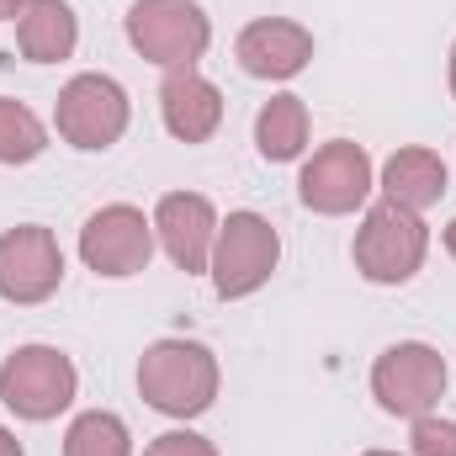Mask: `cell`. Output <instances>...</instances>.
I'll use <instances>...</instances> for the list:
<instances>
[{"label":"cell","instance_id":"cell-1","mask_svg":"<svg viewBox=\"0 0 456 456\" xmlns=\"http://www.w3.org/2000/svg\"><path fill=\"white\" fill-rule=\"evenodd\" d=\"M218 355L202 340H154L138 355V393L170 419H197L218 398Z\"/></svg>","mask_w":456,"mask_h":456},{"label":"cell","instance_id":"cell-2","mask_svg":"<svg viewBox=\"0 0 456 456\" xmlns=\"http://www.w3.org/2000/svg\"><path fill=\"white\" fill-rule=\"evenodd\" d=\"M80 393V371L59 345H16L0 361V403L16 419L48 425L59 419Z\"/></svg>","mask_w":456,"mask_h":456},{"label":"cell","instance_id":"cell-3","mask_svg":"<svg viewBox=\"0 0 456 456\" xmlns=\"http://www.w3.org/2000/svg\"><path fill=\"white\" fill-rule=\"evenodd\" d=\"M122 32L133 53H143L159 69H197V59L213 43V21L197 0H133Z\"/></svg>","mask_w":456,"mask_h":456},{"label":"cell","instance_id":"cell-4","mask_svg":"<svg viewBox=\"0 0 456 456\" xmlns=\"http://www.w3.org/2000/svg\"><path fill=\"white\" fill-rule=\"evenodd\" d=\"M350 255L371 287H403L430 255V228L419 213H409L398 202H377V208H366V218L355 228Z\"/></svg>","mask_w":456,"mask_h":456},{"label":"cell","instance_id":"cell-5","mask_svg":"<svg viewBox=\"0 0 456 456\" xmlns=\"http://www.w3.org/2000/svg\"><path fill=\"white\" fill-rule=\"evenodd\" d=\"M276 260H281V233L271 228V218L244 208V213H228L218 224V244H213L208 276H213L224 303H239V297H249V292H260L271 281Z\"/></svg>","mask_w":456,"mask_h":456},{"label":"cell","instance_id":"cell-6","mask_svg":"<svg viewBox=\"0 0 456 456\" xmlns=\"http://www.w3.org/2000/svg\"><path fill=\"white\" fill-rule=\"evenodd\" d=\"M371 398L398 419L436 414V403L446 398V355L425 340L387 345L371 366Z\"/></svg>","mask_w":456,"mask_h":456},{"label":"cell","instance_id":"cell-7","mask_svg":"<svg viewBox=\"0 0 456 456\" xmlns=\"http://www.w3.org/2000/svg\"><path fill=\"white\" fill-rule=\"evenodd\" d=\"M133 122V107H127V91L117 86L112 75H75L59 102H53V127L69 149H112L117 138L127 133Z\"/></svg>","mask_w":456,"mask_h":456},{"label":"cell","instance_id":"cell-8","mask_svg":"<svg viewBox=\"0 0 456 456\" xmlns=\"http://www.w3.org/2000/svg\"><path fill=\"white\" fill-rule=\"evenodd\" d=\"M371 186H377L371 154H366L361 143H350V138H335V143L314 149V159H308L303 175H297V197H303V208L319 213V218H345V213L366 208Z\"/></svg>","mask_w":456,"mask_h":456},{"label":"cell","instance_id":"cell-9","mask_svg":"<svg viewBox=\"0 0 456 456\" xmlns=\"http://www.w3.org/2000/svg\"><path fill=\"white\" fill-rule=\"evenodd\" d=\"M154 244H159V239H154V218H143V213L127 208V202H112V208L91 213L86 228H80V260H86L96 276H107V281H122V276L149 271Z\"/></svg>","mask_w":456,"mask_h":456},{"label":"cell","instance_id":"cell-10","mask_svg":"<svg viewBox=\"0 0 456 456\" xmlns=\"http://www.w3.org/2000/svg\"><path fill=\"white\" fill-rule=\"evenodd\" d=\"M64 281V249L53 239V228L21 224L0 233V297L16 308L48 303Z\"/></svg>","mask_w":456,"mask_h":456},{"label":"cell","instance_id":"cell-11","mask_svg":"<svg viewBox=\"0 0 456 456\" xmlns=\"http://www.w3.org/2000/svg\"><path fill=\"white\" fill-rule=\"evenodd\" d=\"M218 224L224 218L202 191H165L159 208H154V239L175 260V271H186V276H202L213 265Z\"/></svg>","mask_w":456,"mask_h":456},{"label":"cell","instance_id":"cell-12","mask_svg":"<svg viewBox=\"0 0 456 456\" xmlns=\"http://www.w3.org/2000/svg\"><path fill=\"white\" fill-rule=\"evenodd\" d=\"M233 59L249 80H292L314 59V32L303 21H287V16H260L239 32Z\"/></svg>","mask_w":456,"mask_h":456},{"label":"cell","instance_id":"cell-13","mask_svg":"<svg viewBox=\"0 0 456 456\" xmlns=\"http://www.w3.org/2000/svg\"><path fill=\"white\" fill-rule=\"evenodd\" d=\"M159 117H165L170 138L208 143L224 127V91L202 69H165V80H159Z\"/></svg>","mask_w":456,"mask_h":456},{"label":"cell","instance_id":"cell-14","mask_svg":"<svg viewBox=\"0 0 456 456\" xmlns=\"http://www.w3.org/2000/svg\"><path fill=\"white\" fill-rule=\"evenodd\" d=\"M80 43V16L69 0H27L16 11V48L27 64H59Z\"/></svg>","mask_w":456,"mask_h":456},{"label":"cell","instance_id":"cell-15","mask_svg":"<svg viewBox=\"0 0 456 456\" xmlns=\"http://www.w3.org/2000/svg\"><path fill=\"white\" fill-rule=\"evenodd\" d=\"M377 186H382V202H398V208H409V213H425V208H436V202L446 197V159H441L436 149L409 143V149L387 154Z\"/></svg>","mask_w":456,"mask_h":456},{"label":"cell","instance_id":"cell-16","mask_svg":"<svg viewBox=\"0 0 456 456\" xmlns=\"http://www.w3.org/2000/svg\"><path fill=\"white\" fill-rule=\"evenodd\" d=\"M255 149H260V159H271V165L303 159V149H308V102L292 96V91L271 96V102L260 107V117H255Z\"/></svg>","mask_w":456,"mask_h":456},{"label":"cell","instance_id":"cell-17","mask_svg":"<svg viewBox=\"0 0 456 456\" xmlns=\"http://www.w3.org/2000/svg\"><path fill=\"white\" fill-rule=\"evenodd\" d=\"M64 456H133V436L112 409H86L64 430Z\"/></svg>","mask_w":456,"mask_h":456},{"label":"cell","instance_id":"cell-18","mask_svg":"<svg viewBox=\"0 0 456 456\" xmlns=\"http://www.w3.org/2000/svg\"><path fill=\"white\" fill-rule=\"evenodd\" d=\"M48 149V127L27 102L0 96V165H32Z\"/></svg>","mask_w":456,"mask_h":456},{"label":"cell","instance_id":"cell-19","mask_svg":"<svg viewBox=\"0 0 456 456\" xmlns=\"http://www.w3.org/2000/svg\"><path fill=\"white\" fill-rule=\"evenodd\" d=\"M414 456H456V419L441 414H419L414 419V436H409Z\"/></svg>","mask_w":456,"mask_h":456},{"label":"cell","instance_id":"cell-20","mask_svg":"<svg viewBox=\"0 0 456 456\" xmlns=\"http://www.w3.org/2000/svg\"><path fill=\"white\" fill-rule=\"evenodd\" d=\"M143 456H218V446L197 430H165L143 446Z\"/></svg>","mask_w":456,"mask_h":456},{"label":"cell","instance_id":"cell-21","mask_svg":"<svg viewBox=\"0 0 456 456\" xmlns=\"http://www.w3.org/2000/svg\"><path fill=\"white\" fill-rule=\"evenodd\" d=\"M0 456H27V452H21V441H16L5 425H0Z\"/></svg>","mask_w":456,"mask_h":456},{"label":"cell","instance_id":"cell-22","mask_svg":"<svg viewBox=\"0 0 456 456\" xmlns=\"http://www.w3.org/2000/svg\"><path fill=\"white\" fill-rule=\"evenodd\" d=\"M27 0H0V21H16V11H21Z\"/></svg>","mask_w":456,"mask_h":456},{"label":"cell","instance_id":"cell-23","mask_svg":"<svg viewBox=\"0 0 456 456\" xmlns=\"http://www.w3.org/2000/svg\"><path fill=\"white\" fill-rule=\"evenodd\" d=\"M446 249H452V260H456V218L446 224Z\"/></svg>","mask_w":456,"mask_h":456},{"label":"cell","instance_id":"cell-24","mask_svg":"<svg viewBox=\"0 0 456 456\" xmlns=\"http://www.w3.org/2000/svg\"><path fill=\"white\" fill-rule=\"evenodd\" d=\"M452 96H456V43H452Z\"/></svg>","mask_w":456,"mask_h":456},{"label":"cell","instance_id":"cell-25","mask_svg":"<svg viewBox=\"0 0 456 456\" xmlns=\"http://www.w3.org/2000/svg\"><path fill=\"white\" fill-rule=\"evenodd\" d=\"M366 456H398V452H366Z\"/></svg>","mask_w":456,"mask_h":456}]
</instances>
